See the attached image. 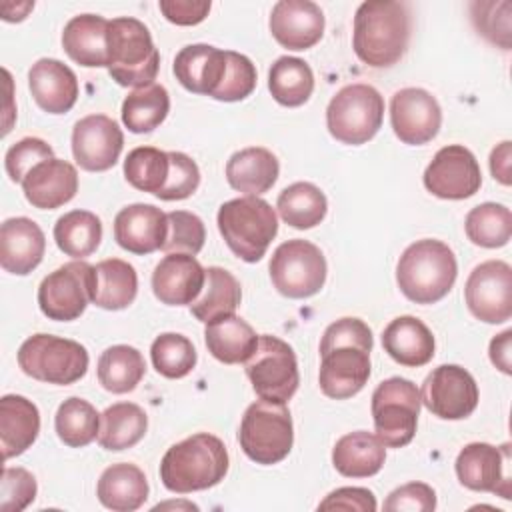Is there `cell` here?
<instances>
[{"instance_id": "cell-47", "label": "cell", "mask_w": 512, "mask_h": 512, "mask_svg": "<svg viewBox=\"0 0 512 512\" xmlns=\"http://www.w3.org/2000/svg\"><path fill=\"white\" fill-rule=\"evenodd\" d=\"M254 88L256 66L252 64V60L240 52L226 50V74L212 98L220 102H238L250 96Z\"/></svg>"}, {"instance_id": "cell-51", "label": "cell", "mask_w": 512, "mask_h": 512, "mask_svg": "<svg viewBox=\"0 0 512 512\" xmlns=\"http://www.w3.org/2000/svg\"><path fill=\"white\" fill-rule=\"evenodd\" d=\"M344 344H354V346L372 350V344H374L372 330L360 318H340L324 330V336L320 342V354Z\"/></svg>"}, {"instance_id": "cell-46", "label": "cell", "mask_w": 512, "mask_h": 512, "mask_svg": "<svg viewBox=\"0 0 512 512\" xmlns=\"http://www.w3.org/2000/svg\"><path fill=\"white\" fill-rule=\"evenodd\" d=\"M168 234L162 250L166 254H190L196 256L206 240V228L200 216L188 210H172L166 214Z\"/></svg>"}, {"instance_id": "cell-45", "label": "cell", "mask_w": 512, "mask_h": 512, "mask_svg": "<svg viewBox=\"0 0 512 512\" xmlns=\"http://www.w3.org/2000/svg\"><path fill=\"white\" fill-rule=\"evenodd\" d=\"M150 358L158 374L176 380L188 376L194 370L198 354L194 344L184 334L164 332L152 342Z\"/></svg>"}, {"instance_id": "cell-18", "label": "cell", "mask_w": 512, "mask_h": 512, "mask_svg": "<svg viewBox=\"0 0 512 512\" xmlns=\"http://www.w3.org/2000/svg\"><path fill=\"white\" fill-rule=\"evenodd\" d=\"M394 134L410 146L430 142L442 124L438 100L424 88H402L390 100Z\"/></svg>"}, {"instance_id": "cell-41", "label": "cell", "mask_w": 512, "mask_h": 512, "mask_svg": "<svg viewBox=\"0 0 512 512\" xmlns=\"http://www.w3.org/2000/svg\"><path fill=\"white\" fill-rule=\"evenodd\" d=\"M56 246L76 260L96 252L102 240V222L90 210H70L54 224Z\"/></svg>"}, {"instance_id": "cell-1", "label": "cell", "mask_w": 512, "mask_h": 512, "mask_svg": "<svg viewBox=\"0 0 512 512\" xmlns=\"http://www.w3.org/2000/svg\"><path fill=\"white\" fill-rule=\"evenodd\" d=\"M410 40V12L404 2H362L354 16L352 48L372 68H390L406 52Z\"/></svg>"}, {"instance_id": "cell-23", "label": "cell", "mask_w": 512, "mask_h": 512, "mask_svg": "<svg viewBox=\"0 0 512 512\" xmlns=\"http://www.w3.org/2000/svg\"><path fill=\"white\" fill-rule=\"evenodd\" d=\"M26 200L40 210H54L70 202L78 192L76 168L60 158L36 164L20 182Z\"/></svg>"}, {"instance_id": "cell-33", "label": "cell", "mask_w": 512, "mask_h": 512, "mask_svg": "<svg viewBox=\"0 0 512 512\" xmlns=\"http://www.w3.org/2000/svg\"><path fill=\"white\" fill-rule=\"evenodd\" d=\"M204 340L208 352L224 364H244L258 346L254 328L236 314L208 322Z\"/></svg>"}, {"instance_id": "cell-14", "label": "cell", "mask_w": 512, "mask_h": 512, "mask_svg": "<svg viewBox=\"0 0 512 512\" xmlns=\"http://www.w3.org/2000/svg\"><path fill=\"white\" fill-rule=\"evenodd\" d=\"M464 298L474 318L502 324L512 316V268L502 260L478 264L464 286Z\"/></svg>"}, {"instance_id": "cell-6", "label": "cell", "mask_w": 512, "mask_h": 512, "mask_svg": "<svg viewBox=\"0 0 512 512\" xmlns=\"http://www.w3.org/2000/svg\"><path fill=\"white\" fill-rule=\"evenodd\" d=\"M238 442L242 452L256 464L272 466L282 462L294 444V426L286 404L252 402L242 416Z\"/></svg>"}, {"instance_id": "cell-42", "label": "cell", "mask_w": 512, "mask_h": 512, "mask_svg": "<svg viewBox=\"0 0 512 512\" xmlns=\"http://www.w3.org/2000/svg\"><path fill=\"white\" fill-rule=\"evenodd\" d=\"M464 230L476 246L502 248L512 236V212L496 202L478 204L466 214Z\"/></svg>"}, {"instance_id": "cell-12", "label": "cell", "mask_w": 512, "mask_h": 512, "mask_svg": "<svg viewBox=\"0 0 512 512\" xmlns=\"http://www.w3.org/2000/svg\"><path fill=\"white\" fill-rule=\"evenodd\" d=\"M96 272L84 260H72L50 272L38 286V306L50 320L70 322L84 314L94 298Z\"/></svg>"}, {"instance_id": "cell-9", "label": "cell", "mask_w": 512, "mask_h": 512, "mask_svg": "<svg viewBox=\"0 0 512 512\" xmlns=\"http://www.w3.org/2000/svg\"><path fill=\"white\" fill-rule=\"evenodd\" d=\"M420 390L408 378L392 376L372 392V420L378 440L386 448L412 442L420 414Z\"/></svg>"}, {"instance_id": "cell-49", "label": "cell", "mask_w": 512, "mask_h": 512, "mask_svg": "<svg viewBox=\"0 0 512 512\" xmlns=\"http://www.w3.org/2000/svg\"><path fill=\"white\" fill-rule=\"evenodd\" d=\"M54 158V150L42 138L26 136L12 144L4 156V168L12 182H22L24 176L40 162Z\"/></svg>"}, {"instance_id": "cell-25", "label": "cell", "mask_w": 512, "mask_h": 512, "mask_svg": "<svg viewBox=\"0 0 512 512\" xmlns=\"http://www.w3.org/2000/svg\"><path fill=\"white\" fill-rule=\"evenodd\" d=\"M34 102L48 114H66L78 100V78L64 62L40 58L28 72Z\"/></svg>"}, {"instance_id": "cell-28", "label": "cell", "mask_w": 512, "mask_h": 512, "mask_svg": "<svg viewBox=\"0 0 512 512\" xmlns=\"http://www.w3.org/2000/svg\"><path fill=\"white\" fill-rule=\"evenodd\" d=\"M382 346L394 362L418 368L434 358L436 342L422 320L414 316H398L384 328Z\"/></svg>"}, {"instance_id": "cell-56", "label": "cell", "mask_w": 512, "mask_h": 512, "mask_svg": "<svg viewBox=\"0 0 512 512\" xmlns=\"http://www.w3.org/2000/svg\"><path fill=\"white\" fill-rule=\"evenodd\" d=\"M510 350H512V330H504L502 334L490 340V360L504 374L512 372Z\"/></svg>"}, {"instance_id": "cell-43", "label": "cell", "mask_w": 512, "mask_h": 512, "mask_svg": "<svg viewBox=\"0 0 512 512\" xmlns=\"http://www.w3.org/2000/svg\"><path fill=\"white\" fill-rule=\"evenodd\" d=\"M54 428L66 446L82 448L98 438L100 414L88 400L72 396L58 406Z\"/></svg>"}, {"instance_id": "cell-44", "label": "cell", "mask_w": 512, "mask_h": 512, "mask_svg": "<svg viewBox=\"0 0 512 512\" xmlns=\"http://www.w3.org/2000/svg\"><path fill=\"white\" fill-rule=\"evenodd\" d=\"M170 172L168 152L154 146H138L124 160V176L130 186L142 192L158 194Z\"/></svg>"}, {"instance_id": "cell-36", "label": "cell", "mask_w": 512, "mask_h": 512, "mask_svg": "<svg viewBox=\"0 0 512 512\" xmlns=\"http://www.w3.org/2000/svg\"><path fill=\"white\" fill-rule=\"evenodd\" d=\"M96 286L92 302L104 310L128 308L138 294V274L120 258H106L94 266Z\"/></svg>"}, {"instance_id": "cell-32", "label": "cell", "mask_w": 512, "mask_h": 512, "mask_svg": "<svg viewBox=\"0 0 512 512\" xmlns=\"http://www.w3.org/2000/svg\"><path fill=\"white\" fill-rule=\"evenodd\" d=\"M386 446L376 434L356 430L336 440L332 448V464L346 478H368L382 470Z\"/></svg>"}, {"instance_id": "cell-10", "label": "cell", "mask_w": 512, "mask_h": 512, "mask_svg": "<svg viewBox=\"0 0 512 512\" xmlns=\"http://www.w3.org/2000/svg\"><path fill=\"white\" fill-rule=\"evenodd\" d=\"M244 364L260 400L286 404L296 394L300 384L298 360L292 346L278 336H258V346Z\"/></svg>"}, {"instance_id": "cell-5", "label": "cell", "mask_w": 512, "mask_h": 512, "mask_svg": "<svg viewBox=\"0 0 512 512\" xmlns=\"http://www.w3.org/2000/svg\"><path fill=\"white\" fill-rule=\"evenodd\" d=\"M218 230L226 246L244 262H258L274 236L278 218L274 208L258 196H242L224 202L218 208Z\"/></svg>"}, {"instance_id": "cell-17", "label": "cell", "mask_w": 512, "mask_h": 512, "mask_svg": "<svg viewBox=\"0 0 512 512\" xmlns=\"http://www.w3.org/2000/svg\"><path fill=\"white\" fill-rule=\"evenodd\" d=\"M508 444L498 448L486 442L466 444L456 456V476L462 486L474 492H492L510 498Z\"/></svg>"}, {"instance_id": "cell-57", "label": "cell", "mask_w": 512, "mask_h": 512, "mask_svg": "<svg viewBox=\"0 0 512 512\" xmlns=\"http://www.w3.org/2000/svg\"><path fill=\"white\" fill-rule=\"evenodd\" d=\"M34 8V2H2L0 12H2V20L6 22H20L28 16V12Z\"/></svg>"}, {"instance_id": "cell-37", "label": "cell", "mask_w": 512, "mask_h": 512, "mask_svg": "<svg viewBox=\"0 0 512 512\" xmlns=\"http://www.w3.org/2000/svg\"><path fill=\"white\" fill-rule=\"evenodd\" d=\"M98 382L112 394L132 392L146 374V362L140 350L128 344L106 348L98 358Z\"/></svg>"}, {"instance_id": "cell-22", "label": "cell", "mask_w": 512, "mask_h": 512, "mask_svg": "<svg viewBox=\"0 0 512 512\" xmlns=\"http://www.w3.org/2000/svg\"><path fill=\"white\" fill-rule=\"evenodd\" d=\"M206 280V268L190 254H168L152 272V292L168 306L192 304Z\"/></svg>"}, {"instance_id": "cell-8", "label": "cell", "mask_w": 512, "mask_h": 512, "mask_svg": "<svg viewBox=\"0 0 512 512\" xmlns=\"http://www.w3.org/2000/svg\"><path fill=\"white\" fill-rule=\"evenodd\" d=\"M384 120V98L370 84H348L340 88L328 108L326 126L342 144L360 146L376 136Z\"/></svg>"}, {"instance_id": "cell-54", "label": "cell", "mask_w": 512, "mask_h": 512, "mask_svg": "<svg viewBox=\"0 0 512 512\" xmlns=\"http://www.w3.org/2000/svg\"><path fill=\"white\" fill-rule=\"evenodd\" d=\"M158 6L168 22L178 26H194L208 16L212 4L208 0H160Z\"/></svg>"}, {"instance_id": "cell-30", "label": "cell", "mask_w": 512, "mask_h": 512, "mask_svg": "<svg viewBox=\"0 0 512 512\" xmlns=\"http://www.w3.org/2000/svg\"><path fill=\"white\" fill-rule=\"evenodd\" d=\"M280 174L278 158L262 146L238 150L226 162L228 184L244 196H260L268 192Z\"/></svg>"}, {"instance_id": "cell-35", "label": "cell", "mask_w": 512, "mask_h": 512, "mask_svg": "<svg viewBox=\"0 0 512 512\" xmlns=\"http://www.w3.org/2000/svg\"><path fill=\"white\" fill-rule=\"evenodd\" d=\"M148 428L146 412L134 402H116L100 414L98 444L104 450L120 452L136 446Z\"/></svg>"}, {"instance_id": "cell-40", "label": "cell", "mask_w": 512, "mask_h": 512, "mask_svg": "<svg viewBox=\"0 0 512 512\" xmlns=\"http://www.w3.org/2000/svg\"><path fill=\"white\" fill-rule=\"evenodd\" d=\"M170 112V96L162 84H148L132 90L122 102V122L134 134L158 128Z\"/></svg>"}, {"instance_id": "cell-13", "label": "cell", "mask_w": 512, "mask_h": 512, "mask_svg": "<svg viewBox=\"0 0 512 512\" xmlns=\"http://www.w3.org/2000/svg\"><path fill=\"white\" fill-rule=\"evenodd\" d=\"M420 402L442 420H462L478 406V384L466 368L442 364L422 382Z\"/></svg>"}, {"instance_id": "cell-3", "label": "cell", "mask_w": 512, "mask_h": 512, "mask_svg": "<svg viewBox=\"0 0 512 512\" xmlns=\"http://www.w3.org/2000/svg\"><path fill=\"white\" fill-rule=\"evenodd\" d=\"M456 276L458 264L452 248L434 238L410 244L396 264L398 288L416 304L442 300L452 290Z\"/></svg>"}, {"instance_id": "cell-53", "label": "cell", "mask_w": 512, "mask_h": 512, "mask_svg": "<svg viewBox=\"0 0 512 512\" xmlns=\"http://www.w3.org/2000/svg\"><path fill=\"white\" fill-rule=\"evenodd\" d=\"M318 510H360V512H374L376 498L368 488L358 486H344L330 492L320 504Z\"/></svg>"}, {"instance_id": "cell-39", "label": "cell", "mask_w": 512, "mask_h": 512, "mask_svg": "<svg viewBox=\"0 0 512 512\" xmlns=\"http://www.w3.org/2000/svg\"><path fill=\"white\" fill-rule=\"evenodd\" d=\"M276 208L288 226L308 230L324 220L328 212V200L316 184L294 182L280 192Z\"/></svg>"}, {"instance_id": "cell-21", "label": "cell", "mask_w": 512, "mask_h": 512, "mask_svg": "<svg viewBox=\"0 0 512 512\" xmlns=\"http://www.w3.org/2000/svg\"><path fill=\"white\" fill-rule=\"evenodd\" d=\"M168 234L166 214L152 204L124 206L114 218V240L132 254H152L162 250Z\"/></svg>"}, {"instance_id": "cell-50", "label": "cell", "mask_w": 512, "mask_h": 512, "mask_svg": "<svg viewBox=\"0 0 512 512\" xmlns=\"http://www.w3.org/2000/svg\"><path fill=\"white\" fill-rule=\"evenodd\" d=\"M36 478L26 468H4L0 480V510L20 512L34 502Z\"/></svg>"}, {"instance_id": "cell-29", "label": "cell", "mask_w": 512, "mask_h": 512, "mask_svg": "<svg viewBox=\"0 0 512 512\" xmlns=\"http://www.w3.org/2000/svg\"><path fill=\"white\" fill-rule=\"evenodd\" d=\"M40 412L34 402L20 394L0 398V446L4 460L20 456L38 438Z\"/></svg>"}, {"instance_id": "cell-34", "label": "cell", "mask_w": 512, "mask_h": 512, "mask_svg": "<svg viewBox=\"0 0 512 512\" xmlns=\"http://www.w3.org/2000/svg\"><path fill=\"white\" fill-rule=\"evenodd\" d=\"M242 300L240 282L220 266L206 268V280L200 296L190 304V312L196 320L208 324L212 320L236 314Z\"/></svg>"}, {"instance_id": "cell-2", "label": "cell", "mask_w": 512, "mask_h": 512, "mask_svg": "<svg viewBox=\"0 0 512 512\" xmlns=\"http://www.w3.org/2000/svg\"><path fill=\"white\" fill-rule=\"evenodd\" d=\"M224 442L208 432H198L172 444L160 462V480L166 490L190 494L220 484L228 472Z\"/></svg>"}, {"instance_id": "cell-26", "label": "cell", "mask_w": 512, "mask_h": 512, "mask_svg": "<svg viewBox=\"0 0 512 512\" xmlns=\"http://www.w3.org/2000/svg\"><path fill=\"white\" fill-rule=\"evenodd\" d=\"M172 70L188 92L212 98L226 74V50L210 44H188L176 54Z\"/></svg>"}, {"instance_id": "cell-52", "label": "cell", "mask_w": 512, "mask_h": 512, "mask_svg": "<svg viewBox=\"0 0 512 512\" xmlns=\"http://www.w3.org/2000/svg\"><path fill=\"white\" fill-rule=\"evenodd\" d=\"M436 508V492L424 482H408L392 490L384 502L388 512H430Z\"/></svg>"}, {"instance_id": "cell-11", "label": "cell", "mask_w": 512, "mask_h": 512, "mask_svg": "<svg viewBox=\"0 0 512 512\" xmlns=\"http://www.w3.org/2000/svg\"><path fill=\"white\" fill-rule=\"evenodd\" d=\"M270 280L286 298H310L326 282V258L322 250L308 240H286L270 258Z\"/></svg>"}, {"instance_id": "cell-27", "label": "cell", "mask_w": 512, "mask_h": 512, "mask_svg": "<svg viewBox=\"0 0 512 512\" xmlns=\"http://www.w3.org/2000/svg\"><path fill=\"white\" fill-rule=\"evenodd\" d=\"M108 22L98 14L70 18L62 32L64 52L80 66L108 68Z\"/></svg>"}, {"instance_id": "cell-31", "label": "cell", "mask_w": 512, "mask_h": 512, "mask_svg": "<svg viewBox=\"0 0 512 512\" xmlns=\"http://www.w3.org/2000/svg\"><path fill=\"white\" fill-rule=\"evenodd\" d=\"M146 474L130 462L108 466L98 480L96 496L102 506L114 512H134L148 498Z\"/></svg>"}, {"instance_id": "cell-24", "label": "cell", "mask_w": 512, "mask_h": 512, "mask_svg": "<svg viewBox=\"0 0 512 512\" xmlns=\"http://www.w3.org/2000/svg\"><path fill=\"white\" fill-rule=\"evenodd\" d=\"M46 238L42 228L26 218H8L0 226V266L16 276L30 274L44 256Z\"/></svg>"}, {"instance_id": "cell-20", "label": "cell", "mask_w": 512, "mask_h": 512, "mask_svg": "<svg viewBox=\"0 0 512 512\" xmlns=\"http://www.w3.org/2000/svg\"><path fill=\"white\" fill-rule=\"evenodd\" d=\"M324 12L310 0H280L270 12V32L288 50H308L324 34Z\"/></svg>"}, {"instance_id": "cell-15", "label": "cell", "mask_w": 512, "mask_h": 512, "mask_svg": "<svg viewBox=\"0 0 512 512\" xmlns=\"http://www.w3.org/2000/svg\"><path fill=\"white\" fill-rule=\"evenodd\" d=\"M424 186L442 200H464L482 186V172L476 156L462 144L440 148L424 170Z\"/></svg>"}, {"instance_id": "cell-4", "label": "cell", "mask_w": 512, "mask_h": 512, "mask_svg": "<svg viewBox=\"0 0 512 512\" xmlns=\"http://www.w3.org/2000/svg\"><path fill=\"white\" fill-rule=\"evenodd\" d=\"M160 68V54L144 22L120 16L108 22V72L120 86L152 84Z\"/></svg>"}, {"instance_id": "cell-16", "label": "cell", "mask_w": 512, "mask_h": 512, "mask_svg": "<svg viewBox=\"0 0 512 512\" xmlns=\"http://www.w3.org/2000/svg\"><path fill=\"white\" fill-rule=\"evenodd\" d=\"M122 146L124 134L106 114L84 116L72 128V154L82 170H110L118 162Z\"/></svg>"}, {"instance_id": "cell-7", "label": "cell", "mask_w": 512, "mask_h": 512, "mask_svg": "<svg viewBox=\"0 0 512 512\" xmlns=\"http://www.w3.org/2000/svg\"><path fill=\"white\" fill-rule=\"evenodd\" d=\"M88 350L70 338L34 334L18 348V366L34 380L68 386L88 370Z\"/></svg>"}, {"instance_id": "cell-55", "label": "cell", "mask_w": 512, "mask_h": 512, "mask_svg": "<svg viewBox=\"0 0 512 512\" xmlns=\"http://www.w3.org/2000/svg\"><path fill=\"white\" fill-rule=\"evenodd\" d=\"M510 160H512V144L508 140L500 142L490 152V172H492L494 180H498L504 186H508L512 182V174H510L512 162Z\"/></svg>"}, {"instance_id": "cell-19", "label": "cell", "mask_w": 512, "mask_h": 512, "mask_svg": "<svg viewBox=\"0 0 512 512\" xmlns=\"http://www.w3.org/2000/svg\"><path fill=\"white\" fill-rule=\"evenodd\" d=\"M320 362L318 384L324 396L346 400L358 394L370 378V350L344 344L326 350Z\"/></svg>"}, {"instance_id": "cell-48", "label": "cell", "mask_w": 512, "mask_h": 512, "mask_svg": "<svg viewBox=\"0 0 512 512\" xmlns=\"http://www.w3.org/2000/svg\"><path fill=\"white\" fill-rule=\"evenodd\" d=\"M170 172L166 184L156 194L160 200H184L192 196L200 186V168L198 164L184 152H168Z\"/></svg>"}, {"instance_id": "cell-38", "label": "cell", "mask_w": 512, "mask_h": 512, "mask_svg": "<svg viewBox=\"0 0 512 512\" xmlns=\"http://www.w3.org/2000/svg\"><path fill=\"white\" fill-rule=\"evenodd\" d=\"M268 90L282 106H302L314 92V72L302 58L280 56L270 66Z\"/></svg>"}]
</instances>
